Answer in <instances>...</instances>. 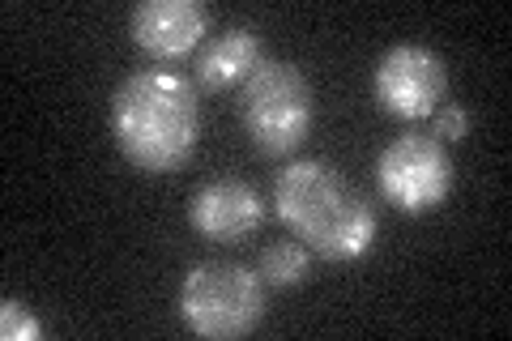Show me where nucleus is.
Wrapping results in <instances>:
<instances>
[{"instance_id":"20e7f679","label":"nucleus","mask_w":512,"mask_h":341,"mask_svg":"<svg viewBox=\"0 0 512 341\" xmlns=\"http://www.w3.org/2000/svg\"><path fill=\"white\" fill-rule=\"evenodd\" d=\"M180 316L205 341H235L265 320L261 273L235 261H201L180 282Z\"/></svg>"},{"instance_id":"9d476101","label":"nucleus","mask_w":512,"mask_h":341,"mask_svg":"<svg viewBox=\"0 0 512 341\" xmlns=\"http://www.w3.org/2000/svg\"><path fill=\"white\" fill-rule=\"evenodd\" d=\"M265 286H278V290H291V286H303L312 273V252L303 248L299 239H278L269 243L261 252V265H256Z\"/></svg>"},{"instance_id":"39448f33","label":"nucleus","mask_w":512,"mask_h":341,"mask_svg":"<svg viewBox=\"0 0 512 341\" xmlns=\"http://www.w3.org/2000/svg\"><path fill=\"white\" fill-rule=\"evenodd\" d=\"M376 184H380V197L389 201L397 214H406V218L436 214L457 188V162L440 137L402 133L380 150Z\"/></svg>"},{"instance_id":"423d86ee","label":"nucleus","mask_w":512,"mask_h":341,"mask_svg":"<svg viewBox=\"0 0 512 341\" xmlns=\"http://www.w3.org/2000/svg\"><path fill=\"white\" fill-rule=\"evenodd\" d=\"M376 103L397 120H431L448 94V64L427 43H397L376 60Z\"/></svg>"},{"instance_id":"1a4fd4ad","label":"nucleus","mask_w":512,"mask_h":341,"mask_svg":"<svg viewBox=\"0 0 512 341\" xmlns=\"http://www.w3.org/2000/svg\"><path fill=\"white\" fill-rule=\"evenodd\" d=\"M261 35L252 26H227L222 35H214L197 56V81L205 90H231L244 86L252 69L261 64Z\"/></svg>"},{"instance_id":"f03ea898","label":"nucleus","mask_w":512,"mask_h":341,"mask_svg":"<svg viewBox=\"0 0 512 341\" xmlns=\"http://www.w3.org/2000/svg\"><path fill=\"white\" fill-rule=\"evenodd\" d=\"M197 86L171 69H141L111 94V137L137 171L171 175L197 154Z\"/></svg>"},{"instance_id":"f257e3e1","label":"nucleus","mask_w":512,"mask_h":341,"mask_svg":"<svg viewBox=\"0 0 512 341\" xmlns=\"http://www.w3.org/2000/svg\"><path fill=\"white\" fill-rule=\"evenodd\" d=\"M274 209L303 248L333 265L363 261L376 248L380 218L372 201L320 158H299L274 180Z\"/></svg>"},{"instance_id":"0eeeda50","label":"nucleus","mask_w":512,"mask_h":341,"mask_svg":"<svg viewBox=\"0 0 512 341\" xmlns=\"http://www.w3.org/2000/svg\"><path fill=\"white\" fill-rule=\"evenodd\" d=\"M128 35L154 60H184L210 35V9L201 0H141L128 18Z\"/></svg>"},{"instance_id":"f8f14e48","label":"nucleus","mask_w":512,"mask_h":341,"mask_svg":"<svg viewBox=\"0 0 512 341\" xmlns=\"http://www.w3.org/2000/svg\"><path fill=\"white\" fill-rule=\"evenodd\" d=\"M466 133H470L466 107H461V103H440L436 116H431V137H440V141L448 145V141H461Z\"/></svg>"},{"instance_id":"6e6552de","label":"nucleus","mask_w":512,"mask_h":341,"mask_svg":"<svg viewBox=\"0 0 512 341\" xmlns=\"http://www.w3.org/2000/svg\"><path fill=\"white\" fill-rule=\"evenodd\" d=\"M188 222L192 231L214 243H239L265 222V201L248 180L227 175V180H210L192 192Z\"/></svg>"},{"instance_id":"7ed1b4c3","label":"nucleus","mask_w":512,"mask_h":341,"mask_svg":"<svg viewBox=\"0 0 512 341\" xmlns=\"http://www.w3.org/2000/svg\"><path fill=\"white\" fill-rule=\"evenodd\" d=\"M239 120L256 154L286 158L312 137V86L291 60H261L239 90Z\"/></svg>"},{"instance_id":"9b49d317","label":"nucleus","mask_w":512,"mask_h":341,"mask_svg":"<svg viewBox=\"0 0 512 341\" xmlns=\"http://www.w3.org/2000/svg\"><path fill=\"white\" fill-rule=\"evenodd\" d=\"M0 337H5V341H39L43 337V324L30 316L26 303L5 299V303H0Z\"/></svg>"}]
</instances>
